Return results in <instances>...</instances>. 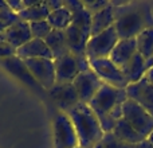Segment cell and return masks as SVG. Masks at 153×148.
I'll return each mask as SVG.
<instances>
[{"mask_svg": "<svg viewBox=\"0 0 153 148\" xmlns=\"http://www.w3.org/2000/svg\"><path fill=\"white\" fill-rule=\"evenodd\" d=\"M116 7L114 28L120 39H133L144 30L153 28V15L148 3H113Z\"/></svg>", "mask_w": 153, "mask_h": 148, "instance_id": "cell-1", "label": "cell"}, {"mask_svg": "<svg viewBox=\"0 0 153 148\" xmlns=\"http://www.w3.org/2000/svg\"><path fill=\"white\" fill-rule=\"evenodd\" d=\"M126 100L128 96L125 89H117L103 84L89 102V106L98 117L105 133L113 132L117 121L122 119V105Z\"/></svg>", "mask_w": 153, "mask_h": 148, "instance_id": "cell-2", "label": "cell"}, {"mask_svg": "<svg viewBox=\"0 0 153 148\" xmlns=\"http://www.w3.org/2000/svg\"><path fill=\"white\" fill-rule=\"evenodd\" d=\"M65 5L73 12V22L65 31L69 49L76 57H86V45L91 37V13L83 7V3L78 0L65 1Z\"/></svg>", "mask_w": 153, "mask_h": 148, "instance_id": "cell-3", "label": "cell"}, {"mask_svg": "<svg viewBox=\"0 0 153 148\" xmlns=\"http://www.w3.org/2000/svg\"><path fill=\"white\" fill-rule=\"evenodd\" d=\"M73 125L75 128L76 136L79 140V147L82 148H95L98 143L105 136L100 120L95 116L87 104L79 102L75 108L67 112Z\"/></svg>", "mask_w": 153, "mask_h": 148, "instance_id": "cell-4", "label": "cell"}, {"mask_svg": "<svg viewBox=\"0 0 153 148\" xmlns=\"http://www.w3.org/2000/svg\"><path fill=\"white\" fill-rule=\"evenodd\" d=\"M56 84H73L75 77L81 72L90 69L87 57H76L73 53L54 59Z\"/></svg>", "mask_w": 153, "mask_h": 148, "instance_id": "cell-5", "label": "cell"}, {"mask_svg": "<svg viewBox=\"0 0 153 148\" xmlns=\"http://www.w3.org/2000/svg\"><path fill=\"white\" fill-rule=\"evenodd\" d=\"M122 119L145 139L153 131V116L130 98L122 105Z\"/></svg>", "mask_w": 153, "mask_h": 148, "instance_id": "cell-6", "label": "cell"}, {"mask_svg": "<svg viewBox=\"0 0 153 148\" xmlns=\"http://www.w3.org/2000/svg\"><path fill=\"white\" fill-rule=\"evenodd\" d=\"M118 40L120 37L117 34L114 26L106 30V31L101 32V34L90 37L86 45V57L89 59V62L94 61V59L109 58V55L111 54V51L118 43Z\"/></svg>", "mask_w": 153, "mask_h": 148, "instance_id": "cell-7", "label": "cell"}, {"mask_svg": "<svg viewBox=\"0 0 153 148\" xmlns=\"http://www.w3.org/2000/svg\"><path fill=\"white\" fill-rule=\"evenodd\" d=\"M54 148H75L79 140L69 114L58 112L54 117Z\"/></svg>", "mask_w": 153, "mask_h": 148, "instance_id": "cell-8", "label": "cell"}, {"mask_svg": "<svg viewBox=\"0 0 153 148\" xmlns=\"http://www.w3.org/2000/svg\"><path fill=\"white\" fill-rule=\"evenodd\" d=\"M90 69L106 85H110V86L117 87V89H126L128 85H129L122 70L118 66H116L109 58L90 61Z\"/></svg>", "mask_w": 153, "mask_h": 148, "instance_id": "cell-9", "label": "cell"}, {"mask_svg": "<svg viewBox=\"0 0 153 148\" xmlns=\"http://www.w3.org/2000/svg\"><path fill=\"white\" fill-rule=\"evenodd\" d=\"M27 69L30 70L34 79L39 84L45 92H48L56 84L55 75V65L54 59L47 58H36V59H26L24 61Z\"/></svg>", "mask_w": 153, "mask_h": 148, "instance_id": "cell-10", "label": "cell"}, {"mask_svg": "<svg viewBox=\"0 0 153 148\" xmlns=\"http://www.w3.org/2000/svg\"><path fill=\"white\" fill-rule=\"evenodd\" d=\"M76 93H78L79 101L82 104H87L94 98V96L98 93V90L102 87L103 82L101 81V78L97 75L91 69L81 72L78 75L75 77V79L73 81Z\"/></svg>", "mask_w": 153, "mask_h": 148, "instance_id": "cell-11", "label": "cell"}, {"mask_svg": "<svg viewBox=\"0 0 153 148\" xmlns=\"http://www.w3.org/2000/svg\"><path fill=\"white\" fill-rule=\"evenodd\" d=\"M47 93L59 112L63 113H67L81 102L73 84H55Z\"/></svg>", "mask_w": 153, "mask_h": 148, "instance_id": "cell-12", "label": "cell"}, {"mask_svg": "<svg viewBox=\"0 0 153 148\" xmlns=\"http://www.w3.org/2000/svg\"><path fill=\"white\" fill-rule=\"evenodd\" d=\"M0 65H1L8 73H11L13 77H16L19 81H22L23 84H26L27 86L31 87V89H34L35 92H40V90L43 92V89L34 79V77L31 75L30 70L27 69L24 61L20 59L19 57L12 55V57H8V58H1L0 59Z\"/></svg>", "mask_w": 153, "mask_h": 148, "instance_id": "cell-13", "label": "cell"}, {"mask_svg": "<svg viewBox=\"0 0 153 148\" xmlns=\"http://www.w3.org/2000/svg\"><path fill=\"white\" fill-rule=\"evenodd\" d=\"M125 90H126L128 98L137 102L153 116V86L146 81L145 77L138 82L128 85Z\"/></svg>", "mask_w": 153, "mask_h": 148, "instance_id": "cell-14", "label": "cell"}, {"mask_svg": "<svg viewBox=\"0 0 153 148\" xmlns=\"http://www.w3.org/2000/svg\"><path fill=\"white\" fill-rule=\"evenodd\" d=\"M32 39L30 24L23 20H19L16 23L11 24L8 28H5L3 32H0V42L8 43L15 50H18L20 46L26 45L28 40Z\"/></svg>", "mask_w": 153, "mask_h": 148, "instance_id": "cell-15", "label": "cell"}, {"mask_svg": "<svg viewBox=\"0 0 153 148\" xmlns=\"http://www.w3.org/2000/svg\"><path fill=\"white\" fill-rule=\"evenodd\" d=\"M16 57H19L23 61H26V59H36V58L54 59L53 54H51L45 39H36V38H32L26 45L20 46L16 50Z\"/></svg>", "mask_w": 153, "mask_h": 148, "instance_id": "cell-16", "label": "cell"}, {"mask_svg": "<svg viewBox=\"0 0 153 148\" xmlns=\"http://www.w3.org/2000/svg\"><path fill=\"white\" fill-rule=\"evenodd\" d=\"M137 54V46H136V38L133 39H120L116 47L113 49L109 59L120 69L125 67L129 61Z\"/></svg>", "mask_w": 153, "mask_h": 148, "instance_id": "cell-17", "label": "cell"}, {"mask_svg": "<svg viewBox=\"0 0 153 148\" xmlns=\"http://www.w3.org/2000/svg\"><path fill=\"white\" fill-rule=\"evenodd\" d=\"M116 22V7H114L113 1L110 3V5H108L106 8L98 11V12L91 15V27H90V35L94 37L101 32L109 30L110 27L114 26Z\"/></svg>", "mask_w": 153, "mask_h": 148, "instance_id": "cell-18", "label": "cell"}, {"mask_svg": "<svg viewBox=\"0 0 153 148\" xmlns=\"http://www.w3.org/2000/svg\"><path fill=\"white\" fill-rule=\"evenodd\" d=\"M111 133H113L120 141H122V143H125V144H130V146H137V144H140V143H143V141L146 140V139L144 138V136H141L137 131L133 129L124 119L117 121L116 127H114V129Z\"/></svg>", "mask_w": 153, "mask_h": 148, "instance_id": "cell-19", "label": "cell"}, {"mask_svg": "<svg viewBox=\"0 0 153 148\" xmlns=\"http://www.w3.org/2000/svg\"><path fill=\"white\" fill-rule=\"evenodd\" d=\"M45 42L47 43L48 49H50L53 58H59L62 55L71 53L67 45V39H66V32L61 31V30H53L48 34V37L45 39Z\"/></svg>", "mask_w": 153, "mask_h": 148, "instance_id": "cell-20", "label": "cell"}, {"mask_svg": "<svg viewBox=\"0 0 153 148\" xmlns=\"http://www.w3.org/2000/svg\"><path fill=\"white\" fill-rule=\"evenodd\" d=\"M137 53L143 57L145 64L151 69L153 66V28L144 30L141 34L136 37Z\"/></svg>", "mask_w": 153, "mask_h": 148, "instance_id": "cell-21", "label": "cell"}, {"mask_svg": "<svg viewBox=\"0 0 153 148\" xmlns=\"http://www.w3.org/2000/svg\"><path fill=\"white\" fill-rule=\"evenodd\" d=\"M148 65L145 64V61L143 59V57L140 54H136L132 59L129 61V64L126 65L125 67H122V73L126 77L128 82L130 84H134V82H138L140 79L144 78L145 73L148 72Z\"/></svg>", "mask_w": 153, "mask_h": 148, "instance_id": "cell-22", "label": "cell"}, {"mask_svg": "<svg viewBox=\"0 0 153 148\" xmlns=\"http://www.w3.org/2000/svg\"><path fill=\"white\" fill-rule=\"evenodd\" d=\"M51 13L50 8L47 5V1H35L32 5L27 7L24 11L18 13L20 20L26 22V23H34V22H40V20H47L48 15Z\"/></svg>", "mask_w": 153, "mask_h": 148, "instance_id": "cell-23", "label": "cell"}, {"mask_svg": "<svg viewBox=\"0 0 153 148\" xmlns=\"http://www.w3.org/2000/svg\"><path fill=\"white\" fill-rule=\"evenodd\" d=\"M47 22L50 23V26L53 27V30H61V31H66V28L71 24L73 22V12L69 7L63 5L58 10L53 11V12L48 15Z\"/></svg>", "mask_w": 153, "mask_h": 148, "instance_id": "cell-24", "label": "cell"}, {"mask_svg": "<svg viewBox=\"0 0 153 148\" xmlns=\"http://www.w3.org/2000/svg\"><path fill=\"white\" fill-rule=\"evenodd\" d=\"M20 20L18 13L12 12L5 1H0V32H3L11 24Z\"/></svg>", "mask_w": 153, "mask_h": 148, "instance_id": "cell-25", "label": "cell"}, {"mask_svg": "<svg viewBox=\"0 0 153 148\" xmlns=\"http://www.w3.org/2000/svg\"><path fill=\"white\" fill-rule=\"evenodd\" d=\"M28 24L32 38H36V39H46L48 37V34L53 31V27L50 26V23L47 20L34 22V23H28Z\"/></svg>", "mask_w": 153, "mask_h": 148, "instance_id": "cell-26", "label": "cell"}, {"mask_svg": "<svg viewBox=\"0 0 153 148\" xmlns=\"http://www.w3.org/2000/svg\"><path fill=\"white\" fill-rule=\"evenodd\" d=\"M95 148H136V146L122 143L110 132V133H105L102 140L95 146Z\"/></svg>", "mask_w": 153, "mask_h": 148, "instance_id": "cell-27", "label": "cell"}, {"mask_svg": "<svg viewBox=\"0 0 153 148\" xmlns=\"http://www.w3.org/2000/svg\"><path fill=\"white\" fill-rule=\"evenodd\" d=\"M82 3H83V7L93 15V13L98 12V11L106 8L108 5H110L111 1H105V0H90V1H82Z\"/></svg>", "mask_w": 153, "mask_h": 148, "instance_id": "cell-28", "label": "cell"}, {"mask_svg": "<svg viewBox=\"0 0 153 148\" xmlns=\"http://www.w3.org/2000/svg\"><path fill=\"white\" fill-rule=\"evenodd\" d=\"M16 55V50L10 46L8 43H3L0 42V59L1 58H8V57Z\"/></svg>", "mask_w": 153, "mask_h": 148, "instance_id": "cell-29", "label": "cell"}, {"mask_svg": "<svg viewBox=\"0 0 153 148\" xmlns=\"http://www.w3.org/2000/svg\"><path fill=\"white\" fill-rule=\"evenodd\" d=\"M144 77H145L146 81H148L149 84L153 86V66L151 67V69H148V72L145 73V75H144Z\"/></svg>", "mask_w": 153, "mask_h": 148, "instance_id": "cell-30", "label": "cell"}, {"mask_svg": "<svg viewBox=\"0 0 153 148\" xmlns=\"http://www.w3.org/2000/svg\"><path fill=\"white\" fill-rule=\"evenodd\" d=\"M136 148H153V147L151 146V144H149L148 140H145V141H143V143L137 144V146H136Z\"/></svg>", "mask_w": 153, "mask_h": 148, "instance_id": "cell-31", "label": "cell"}, {"mask_svg": "<svg viewBox=\"0 0 153 148\" xmlns=\"http://www.w3.org/2000/svg\"><path fill=\"white\" fill-rule=\"evenodd\" d=\"M146 140H148V141H149V144H151V146L153 147V131H152L151 135L148 136V139H146Z\"/></svg>", "mask_w": 153, "mask_h": 148, "instance_id": "cell-32", "label": "cell"}, {"mask_svg": "<svg viewBox=\"0 0 153 148\" xmlns=\"http://www.w3.org/2000/svg\"><path fill=\"white\" fill-rule=\"evenodd\" d=\"M75 148H82V147H75Z\"/></svg>", "mask_w": 153, "mask_h": 148, "instance_id": "cell-33", "label": "cell"}]
</instances>
